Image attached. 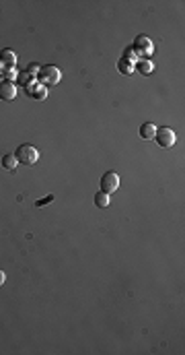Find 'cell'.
<instances>
[{
  "label": "cell",
  "mask_w": 185,
  "mask_h": 355,
  "mask_svg": "<svg viewBox=\"0 0 185 355\" xmlns=\"http://www.w3.org/2000/svg\"><path fill=\"white\" fill-rule=\"evenodd\" d=\"M60 79H62V75H60V71H58L56 66L48 64V66H41V68H39L37 81L43 85V87H54V85L60 83Z\"/></svg>",
  "instance_id": "6da1fadb"
},
{
  "label": "cell",
  "mask_w": 185,
  "mask_h": 355,
  "mask_svg": "<svg viewBox=\"0 0 185 355\" xmlns=\"http://www.w3.org/2000/svg\"><path fill=\"white\" fill-rule=\"evenodd\" d=\"M15 157L19 163H23V166H35V163L39 161V153L33 145H21L19 149H17Z\"/></svg>",
  "instance_id": "7a4b0ae2"
},
{
  "label": "cell",
  "mask_w": 185,
  "mask_h": 355,
  "mask_svg": "<svg viewBox=\"0 0 185 355\" xmlns=\"http://www.w3.org/2000/svg\"><path fill=\"white\" fill-rule=\"evenodd\" d=\"M136 52V56H142V58H148L154 52V44H152V39L148 37V36H138L136 39H134V48H132Z\"/></svg>",
  "instance_id": "3957f363"
},
{
  "label": "cell",
  "mask_w": 185,
  "mask_h": 355,
  "mask_svg": "<svg viewBox=\"0 0 185 355\" xmlns=\"http://www.w3.org/2000/svg\"><path fill=\"white\" fill-rule=\"evenodd\" d=\"M118 188H119V176L116 171H107V174L101 178V190L107 194H113Z\"/></svg>",
  "instance_id": "277c9868"
},
{
  "label": "cell",
  "mask_w": 185,
  "mask_h": 355,
  "mask_svg": "<svg viewBox=\"0 0 185 355\" xmlns=\"http://www.w3.org/2000/svg\"><path fill=\"white\" fill-rule=\"evenodd\" d=\"M154 138H156V143L161 147H173L175 145V132H173V128H169V126L156 128Z\"/></svg>",
  "instance_id": "5b68a950"
},
{
  "label": "cell",
  "mask_w": 185,
  "mask_h": 355,
  "mask_svg": "<svg viewBox=\"0 0 185 355\" xmlns=\"http://www.w3.org/2000/svg\"><path fill=\"white\" fill-rule=\"evenodd\" d=\"M17 97V85L13 81H2L0 83V99L13 101Z\"/></svg>",
  "instance_id": "8992f818"
},
{
  "label": "cell",
  "mask_w": 185,
  "mask_h": 355,
  "mask_svg": "<svg viewBox=\"0 0 185 355\" xmlns=\"http://www.w3.org/2000/svg\"><path fill=\"white\" fill-rule=\"evenodd\" d=\"M25 89H27V93L31 95V97H35V99H46L48 97V89L43 87L39 81H31Z\"/></svg>",
  "instance_id": "52a82bcc"
},
{
  "label": "cell",
  "mask_w": 185,
  "mask_h": 355,
  "mask_svg": "<svg viewBox=\"0 0 185 355\" xmlns=\"http://www.w3.org/2000/svg\"><path fill=\"white\" fill-rule=\"evenodd\" d=\"M156 128L158 126H154L152 122H144L140 126V136L146 138V141H151V138H154V134H156Z\"/></svg>",
  "instance_id": "ba28073f"
},
{
  "label": "cell",
  "mask_w": 185,
  "mask_h": 355,
  "mask_svg": "<svg viewBox=\"0 0 185 355\" xmlns=\"http://www.w3.org/2000/svg\"><path fill=\"white\" fill-rule=\"evenodd\" d=\"M0 60H2L6 66H15L17 64V54L13 50H2L0 52Z\"/></svg>",
  "instance_id": "9c48e42d"
},
{
  "label": "cell",
  "mask_w": 185,
  "mask_h": 355,
  "mask_svg": "<svg viewBox=\"0 0 185 355\" xmlns=\"http://www.w3.org/2000/svg\"><path fill=\"white\" fill-rule=\"evenodd\" d=\"M136 66H138V71L142 73V75H151L152 71H154V64L151 62L148 58H142V60H138L136 62Z\"/></svg>",
  "instance_id": "30bf717a"
},
{
  "label": "cell",
  "mask_w": 185,
  "mask_h": 355,
  "mask_svg": "<svg viewBox=\"0 0 185 355\" xmlns=\"http://www.w3.org/2000/svg\"><path fill=\"white\" fill-rule=\"evenodd\" d=\"M95 205L99 206V209H105V206H109V194L107 192H97L95 194Z\"/></svg>",
  "instance_id": "8fae6325"
},
{
  "label": "cell",
  "mask_w": 185,
  "mask_h": 355,
  "mask_svg": "<svg viewBox=\"0 0 185 355\" xmlns=\"http://www.w3.org/2000/svg\"><path fill=\"white\" fill-rule=\"evenodd\" d=\"M118 68H119V73H121V75L130 76L132 73H134V68H136V66L132 64V62H128V60H123V58H121V60H119V64H118Z\"/></svg>",
  "instance_id": "7c38bea8"
},
{
  "label": "cell",
  "mask_w": 185,
  "mask_h": 355,
  "mask_svg": "<svg viewBox=\"0 0 185 355\" xmlns=\"http://www.w3.org/2000/svg\"><path fill=\"white\" fill-rule=\"evenodd\" d=\"M17 163L19 161H17L15 155H4L2 157V168L4 169H17Z\"/></svg>",
  "instance_id": "4fadbf2b"
},
{
  "label": "cell",
  "mask_w": 185,
  "mask_h": 355,
  "mask_svg": "<svg viewBox=\"0 0 185 355\" xmlns=\"http://www.w3.org/2000/svg\"><path fill=\"white\" fill-rule=\"evenodd\" d=\"M123 60H128V62H132L136 66V62H138V56H136V52L132 50V48H126V52H123Z\"/></svg>",
  "instance_id": "5bb4252c"
},
{
  "label": "cell",
  "mask_w": 185,
  "mask_h": 355,
  "mask_svg": "<svg viewBox=\"0 0 185 355\" xmlns=\"http://www.w3.org/2000/svg\"><path fill=\"white\" fill-rule=\"evenodd\" d=\"M27 75L31 76V79H37V75H39V66H37V64H29Z\"/></svg>",
  "instance_id": "9a60e30c"
},
{
  "label": "cell",
  "mask_w": 185,
  "mask_h": 355,
  "mask_svg": "<svg viewBox=\"0 0 185 355\" xmlns=\"http://www.w3.org/2000/svg\"><path fill=\"white\" fill-rule=\"evenodd\" d=\"M51 201H54V194H48L46 198H41V201L35 203V206H43V205H48V203H51Z\"/></svg>",
  "instance_id": "2e32d148"
},
{
  "label": "cell",
  "mask_w": 185,
  "mask_h": 355,
  "mask_svg": "<svg viewBox=\"0 0 185 355\" xmlns=\"http://www.w3.org/2000/svg\"><path fill=\"white\" fill-rule=\"evenodd\" d=\"M6 281V275H4V271H0V285H2Z\"/></svg>",
  "instance_id": "e0dca14e"
}]
</instances>
